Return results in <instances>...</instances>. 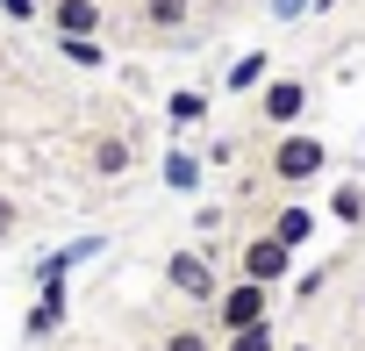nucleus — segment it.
Instances as JSON below:
<instances>
[{
	"label": "nucleus",
	"instance_id": "nucleus-1",
	"mask_svg": "<svg viewBox=\"0 0 365 351\" xmlns=\"http://www.w3.org/2000/svg\"><path fill=\"white\" fill-rule=\"evenodd\" d=\"M322 172H329V143L322 136H308V129H279L272 136V151H265V180L272 187H308Z\"/></svg>",
	"mask_w": 365,
	"mask_h": 351
},
{
	"label": "nucleus",
	"instance_id": "nucleus-2",
	"mask_svg": "<svg viewBox=\"0 0 365 351\" xmlns=\"http://www.w3.org/2000/svg\"><path fill=\"white\" fill-rule=\"evenodd\" d=\"M272 294H279V287H258V280H230V287L215 294V308H208L215 337H230V330H251V322H272Z\"/></svg>",
	"mask_w": 365,
	"mask_h": 351
},
{
	"label": "nucleus",
	"instance_id": "nucleus-3",
	"mask_svg": "<svg viewBox=\"0 0 365 351\" xmlns=\"http://www.w3.org/2000/svg\"><path fill=\"white\" fill-rule=\"evenodd\" d=\"M308 101H315V86H308L301 72H272V79L258 86V122H265L272 136H279V129H301Z\"/></svg>",
	"mask_w": 365,
	"mask_h": 351
},
{
	"label": "nucleus",
	"instance_id": "nucleus-4",
	"mask_svg": "<svg viewBox=\"0 0 365 351\" xmlns=\"http://www.w3.org/2000/svg\"><path fill=\"white\" fill-rule=\"evenodd\" d=\"M294 273V244H279L272 230H251L237 244V280H258V287H287Z\"/></svg>",
	"mask_w": 365,
	"mask_h": 351
},
{
	"label": "nucleus",
	"instance_id": "nucleus-5",
	"mask_svg": "<svg viewBox=\"0 0 365 351\" xmlns=\"http://www.w3.org/2000/svg\"><path fill=\"white\" fill-rule=\"evenodd\" d=\"M165 287H172L179 301H194V308H215V294H222L208 251H172V258H165Z\"/></svg>",
	"mask_w": 365,
	"mask_h": 351
},
{
	"label": "nucleus",
	"instance_id": "nucleus-6",
	"mask_svg": "<svg viewBox=\"0 0 365 351\" xmlns=\"http://www.w3.org/2000/svg\"><path fill=\"white\" fill-rule=\"evenodd\" d=\"M43 22L58 36H101L108 29V8H101V0H43Z\"/></svg>",
	"mask_w": 365,
	"mask_h": 351
},
{
	"label": "nucleus",
	"instance_id": "nucleus-7",
	"mask_svg": "<svg viewBox=\"0 0 365 351\" xmlns=\"http://www.w3.org/2000/svg\"><path fill=\"white\" fill-rule=\"evenodd\" d=\"M129 165H136V143L122 129H101L86 143V172H93V180H129Z\"/></svg>",
	"mask_w": 365,
	"mask_h": 351
},
{
	"label": "nucleus",
	"instance_id": "nucleus-8",
	"mask_svg": "<svg viewBox=\"0 0 365 351\" xmlns=\"http://www.w3.org/2000/svg\"><path fill=\"white\" fill-rule=\"evenodd\" d=\"M65 315H72V308H65V280H43V294H36V308L22 315V337H29V344H43L51 330H65Z\"/></svg>",
	"mask_w": 365,
	"mask_h": 351
},
{
	"label": "nucleus",
	"instance_id": "nucleus-9",
	"mask_svg": "<svg viewBox=\"0 0 365 351\" xmlns=\"http://www.w3.org/2000/svg\"><path fill=\"white\" fill-rule=\"evenodd\" d=\"M194 15V0H136V29L143 36H179Z\"/></svg>",
	"mask_w": 365,
	"mask_h": 351
},
{
	"label": "nucleus",
	"instance_id": "nucleus-10",
	"mask_svg": "<svg viewBox=\"0 0 365 351\" xmlns=\"http://www.w3.org/2000/svg\"><path fill=\"white\" fill-rule=\"evenodd\" d=\"M265 230H272L279 244H294V251H301V244L315 237V208H301V201H287V208H272V223H265Z\"/></svg>",
	"mask_w": 365,
	"mask_h": 351
},
{
	"label": "nucleus",
	"instance_id": "nucleus-11",
	"mask_svg": "<svg viewBox=\"0 0 365 351\" xmlns=\"http://www.w3.org/2000/svg\"><path fill=\"white\" fill-rule=\"evenodd\" d=\"M322 215H329V223H344V230H365V187H358V180H344V187H329V201H322Z\"/></svg>",
	"mask_w": 365,
	"mask_h": 351
},
{
	"label": "nucleus",
	"instance_id": "nucleus-12",
	"mask_svg": "<svg viewBox=\"0 0 365 351\" xmlns=\"http://www.w3.org/2000/svg\"><path fill=\"white\" fill-rule=\"evenodd\" d=\"M165 122H172V129H194V122H208V93H201V86H179V93L165 101Z\"/></svg>",
	"mask_w": 365,
	"mask_h": 351
},
{
	"label": "nucleus",
	"instance_id": "nucleus-13",
	"mask_svg": "<svg viewBox=\"0 0 365 351\" xmlns=\"http://www.w3.org/2000/svg\"><path fill=\"white\" fill-rule=\"evenodd\" d=\"M215 344H222V337H215V322H172L158 351H215Z\"/></svg>",
	"mask_w": 365,
	"mask_h": 351
},
{
	"label": "nucleus",
	"instance_id": "nucleus-14",
	"mask_svg": "<svg viewBox=\"0 0 365 351\" xmlns=\"http://www.w3.org/2000/svg\"><path fill=\"white\" fill-rule=\"evenodd\" d=\"M58 58L79 65V72H101V65H108V44H101V36H58Z\"/></svg>",
	"mask_w": 365,
	"mask_h": 351
},
{
	"label": "nucleus",
	"instance_id": "nucleus-15",
	"mask_svg": "<svg viewBox=\"0 0 365 351\" xmlns=\"http://www.w3.org/2000/svg\"><path fill=\"white\" fill-rule=\"evenodd\" d=\"M265 79H272V58H265V51H244V58L230 65V93H258Z\"/></svg>",
	"mask_w": 365,
	"mask_h": 351
},
{
	"label": "nucleus",
	"instance_id": "nucleus-16",
	"mask_svg": "<svg viewBox=\"0 0 365 351\" xmlns=\"http://www.w3.org/2000/svg\"><path fill=\"white\" fill-rule=\"evenodd\" d=\"M165 187L172 194H194L201 187V158L194 151H165Z\"/></svg>",
	"mask_w": 365,
	"mask_h": 351
},
{
	"label": "nucleus",
	"instance_id": "nucleus-17",
	"mask_svg": "<svg viewBox=\"0 0 365 351\" xmlns=\"http://www.w3.org/2000/svg\"><path fill=\"white\" fill-rule=\"evenodd\" d=\"M215 351H279V337H272V322H251V330H230Z\"/></svg>",
	"mask_w": 365,
	"mask_h": 351
},
{
	"label": "nucleus",
	"instance_id": "nucleus-18",
	"mask_svg": "<svg viewBox=\"0 0 365 351\" xmlns=\"http://www.w3.org/2000/svg\"><path fill=\"white\" fill-rule=\"evenodd\" d=\"M0 22H15V29L22 22H43V0H0Z\"/></svg>",
	"mask_w": 365,
	"mask_h": 351
},
{
	"label": "nucleus",
	"instance_id": "nucleus-19",
	"mask_svg": "<svg viewBox=\"0 0 365 351\" xmlns=\"http://www.w3.org/2000/svg\"><path fill=\"white\" fill-rule=\"evenodd\" d=\"M15 230H22V208H15V201H8V194H0V244H8V237H15Z\"/></svg>",
	"mask_w": 365,
	"mask_h": 351
},
{
	"label": "nucleus",
	"instance_id": "nucleus-20",
	"mask_svg": "<svg viewBox=\"0 0 365 351\" xmlns=\"http://www.w3.org/2000/svg\"><path fill=\"white\" fill-rule=\"evenodd\" d=\"M301 8H308V0H272V15H279V22H294Z\"/></svg>",
	"mask_w": 365,
	"mask_h": 351
},
{
	"label": "nucleus",
	"instance_id": "nucleus-21",
	"mask_svg": "<svg viewBox=\"0 0 365 351\" xmlns=\"http://www.w3.org/2000/svg\"><path fill=\"white\" fill-rule=\"evenodd\" d=\"M294 351H308V344H294Z\"/></svg>",
	"mask_w": 365,
	"mask_h": 351
}]
</instances>
